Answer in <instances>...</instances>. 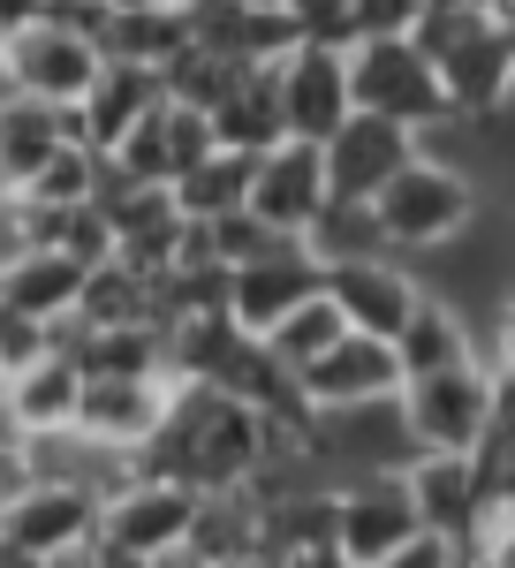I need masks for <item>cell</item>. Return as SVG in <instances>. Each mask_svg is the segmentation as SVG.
Masks as SVG:
<instances>
[{
  "label": "cell",
  "instance_id": "ffe728a7",
  "mask_svg": "<svg viewBox=\"0 0 515 568\" xmlns=\"http://www.w3.org/2000/svg\"><path fill=\"white\" fill-rule=\"evenodd\" d=\"M69 106H53V99H23V91H8L0 99V205L31 182L46 152H61L69 144Z\"/></svg>",
  "mask_w": 515,
  "mask_h": 568
},
{
  "label": "cell",
  "instance_id": "cb8c5ba5",
  "mask_svg": "<svg viewBox=\"0 0 515 568\" xmlns=\"http://www.w3.org/2000/svg\"><path fill=\"white\" fill-rule=\"evenodd\" d=\"M243 190H251V152H228V144H213L205 160H190V168L168 182V197H174V213H182V220L235 213Z\"/></svg>",
  "mask_w": 515,
  "mask_h": 568
},
{
  "label": "cell",
  "instance_id": "44dd1931",
  "mask_svg": "<svg viewBox=\"0 0 515 568\" xmlns=\"http://www.w3.org/2000/svg\"><path fill=\"white\" fill-rule=\"evenodd\" d=\"M190 45V23H182V0H160V8H122L107 16L99 8V61H137L160 77V61H174Z\"/></svg>",
  "mask_w": 515,
  "mask_h": 568
},
{
  "label": "cell",
  "instance_id": "d6986e66",
  "mask_svg": "<svg viewBox=\"0 0 515 568\" xmlns=\"http://www.w3.org/2000/svg\"><path fill=\"white\" fill-rule=\"evenodd\" d=\"M152 99H160V77H152V69H137V61H99V77L84 84V99L69 106V130H77V144H91V152H114V136H122Z\"/></svg>",
  "mask_w": 515,
  "mask_h": 568
},
{
  "label": "cell",
  "instance_id": "9a60e30c",
  "mask_svg": "<svg viewBox=\"0 0 515 568\" xmlns=\"http://www.w3.org/2000/svg\"><path fill=\"white\" fill-rule=\"evenodd\" d=\"M402 493H410V508H417V524L440 530V538H455V546H471L477 524H485V493H477V470L471 455H410L402 463Z\"/></svg>",
  "mask_w": 515,
  "mask_h": 568
},
{
  "label": "cell",
  "instance_id": "52a82bcc",
  "mask_svg": "<svg viewBox=\"0 0 515 568\" xmlns=\"http://www.w3.org/2000/svg\"><path fill=\"white\" fill-rule=\"evenodd\" d=\"M402 387V364H394V342L380 334H334L326 349L296 372V394L311 402V417H334V409H364V402H386Z\"/></svg>",
  "mask_w": 515,
  "mask_h": 568
},
{
  "label": "cell",
  "instance_id": "3957f363",
  "mask_svg": "<svg viewBox=\"0 0 515 568\" xmlns=\"http://www.w3.org/2000/svg\"><path fill=\"white\" fill-rule=\"evenodd\" d=\"M342 69H349V106H364V114H386V122H402V130H417V136L440 130V122H455V106H447V91H440L432 61L417 53L410 31L349 39Z\"/></svg>",
  "mask_w": 515,
  "mask_h": 568
},
{
  "label": "cell",
  "instance_id": "836d02e7",
  "mask_svg": "<svg viewBox=\"0 0 515 568\" xmlns=\"http://www.w3.org/2000/svg\"><path fill=\"white\" fill-rule=\"evenodd\" d=\"M0 568H53V561H46V554H23V546H8V538H0Z\"/></svg>",
  "mask_w": 515,
  "mask_h": 568
},
{
  "label": "cell",
  "instance_id": "4316f807",
  "mask_svg": "<svg viewBox=\"0 0 515 568\" xmlns=\"http://www.w3.org/2000/svg\"><path fill=\"white\" fill-rule=\"evenodd\" d=\"M334 334H342V311L326 304V288H319V296H303L296 311H281V318H273V326H265L258 342H265V356H273V364L303 372V364H311V356L326 349Z\"/></svg>",
  "mask_w": 515,
  "mask_h": 568
},
{
  "label": "cell",
  "instance_id": "d590c367",
  "mask_svg": "<svg viewBox=\"0 0 515 568\" xmlns=\"http://www.w3.org/2000/svg\"><path fill=\"white\" fill-rule=\"evenodd\" d=\"M107 16H122V8H160V0H99Z\"/></svg>",
  "mask_w": 515,
  "mask_h": 568
},
{
  "label": "cell",
  "instance_id": "277c9868",
  "mask_svg": "<svg viewBox=\"0 0 515 568\" xmlns=\"http://www.w3.org/2000/svg\"><path fill=\"white\" fill-rule=\"evenodd\" d=\"M508 387V364L485 372V364H447V372H417L394 387V425L410 447L425 455H471V439L485 433L493 402Z\"/></svg>",
  "mask_w": 515,
  "mask_h": 568
},
{
  "label": "cell",
  "instance_id": "30bf717a",
  "mask_svg": "<svg viewBox=\"0 0 515 568\" xmlns=\"http://www.w3.org/2000/svg\"><path fill=\"white\" fill-rule=\"evenodd\" d=\"M273 99H281V130L319 144L349 114V69H342V45H319V39H296L273 69Z\"/></svg>",
  "mask_w": 515,
  "mask_h": 568
},
{
  "label": "cell",
  "instance_id": "d6a6232c",
  "mask_svg": "<svg viewBox=\"0 0 515 568\" xmlns=\"http://www.w3.org/2000/svg\"><path fill=\"white\" fill-rule=\"evenodd\" d=\"M46 0H0V31H16V23H31Z\"/></svg>",
  "mask_w": 515,
  "mask_h": 568
},
{
  "label": "cell",
  "instance_id": "484cf974",
  "mask_svg": "<svg viewBox=\"0 0 515 568\" xmlns=\"http://www.w3.org/2000/svg\"><path fill=\"white\" fill-rule=\"evenodd\" d=\"M243 77H251V69L228 61V53H213V45H182L174 61H160V99H182V106H205V114H213Z\"/></svg>",
  "mask_w": 515,
  "mask_h": 568
},
{
  "label": "cell",
  "instance_id": "4dcf8cb0",
  "mask_svg": "<svg viewBox=\"0 0 515 568\" xmlns=\"http://www.w3.org/2000/svg\"><path fill=\"white\" fill-rule=\"evenodd\" d=\"M455 554H463L455 538H440V530L417 524V530H410V538H402V546H394L380 568H455Z\"/></svg>",
  "mask_w": 515,
  "mask_h": 568
},
{
  "label": "cell",
  "instance_id": "5b68a950",
  "mask_svg": "<svg viewBox=\"0 0 515 568\" xmlns=\"http://www.w3.org/2000/svg\"><path fill=\"white\" fill-rule=\"evenodd\" d=\"M0 77L23 91V99H53V106H77L84 84L99 77V39L77 23H53L31 16L16 31H0Z\"/></svg>",
  "mask_w": 515,
  "mask_h": 568
},
{
  "label": "cell",
  "instance_id": "8992f818",
  "mask_svg": "<svg viewBox=\"0 0 515 568\" xmlns=\"http://www.w3.org/2000/svg\"><path fill=\"white\" fill-rule=\"evenodd\" d=\"M99 524V493L77 478H31V485H8L0 493V538L23 546V554H77Z\"/></svg>",
  "mask_w": 515,
  "mask_h": 568
},
{
  "label": "cell",
  "instance_id": "f1b7e54d",
  "mask_svg": "<svg viewBox=\"0 0 515 568\" xmlns=\"http://www.w3.org/2000/svg\"><path fill=\"white\" fill-rule=\"evenodd\" d=\"M53 349V326L31 318V311H8L0 304V372H16V364H31V356Z\"/></svg>",
  "mask_w": 515,
  "mask_h": 568
},
{
  "label": "cell",
  "instance_id": "8fae6325",
  "mask_svg": "<svg viewBox=\"0 0 515 568\" xmlns=\"http://www.w3.org/2000/svg\"><path fill=\"white\" fill-rule=\"evenodd\" d=\"M190 516H198V493L174 478H137L114 485V493H99V538H122V546H137V554H182V538H190Z\"/></svg>",
  "mask_w": 515,
  "mask_h": 568
},
{
  "label": "cell",
  "instance_id": "4fadbf2b",
  "mask_svg": "<svg viewBox=\"0 0 515 568\" xmlns=\"http://www.w3.org/2000/svg\"><path fill=\"white\" fill-rule=\"evenodd\" d=\"M319 273H326V265L303 251V235H281L273 251L228 265V318H235L243 334H265L281 311H296L303 296H319Z\"/></svg>",
  "mask_w": 515,
  "mask_h": 568
},
{
  "label": "cell",
  "instance_id": "7402d4cb",
  "mask_svg": "<svg viewBox=\"0 0 515 568\" xmlns=\"http://www.w3.org/2000/svg\"><path fill=\"white\" fill-rule=\"evenodd\" d=\"M394 364H402V379H417V372H447V364H477V342H471V326H463L447 304L417 296V311H410L402 334H394Z\"/></svg>",
  "mask_w": 515,
  "mask_h": 568
},
{
  "label": "cell",
  "instance_id": "2e32d148",
  "mask_svg": "<svg viewBox=\"0 0 515 568\" xmlns=\"http://www.w3.org/2000/svg\"><path fill=\"white\" fill-rule=\"evenodd\" d=\"M77 387H84V372L69 364V349H46L31 364H16V372H0V409L16 417L23 439H53L77 417Z\"/></svg>",
  "mask_w": 515,
  "mask_h": 568
},
{
  "label": "cell",
  "instance_id": "603a6c76",
  "mask_svg": "<svg viewBox=\"0 0 515 568\" xmlns=\"http://www.w3.org/2000/svg\"><path fill=\"white\" fill-rule=\"evenodd\" d=\"M99 168H107V152H91V144H61V152H46L31 182L8 197V205H23V213H69V205H91L99 197Z\"/></svg>",
  "mask_w": 515,
  "mask_h": 568
},
{
  "label": "cell",
  "instance_id": "1f68e13d",
  "mask_svg": "<svg viewBox=\"0 0 515 568\" xmlns=\"http://www.w3.org/2000/svg\"><path fill=\"white\" fill-rule=\"evenodd\" d=\"M84 568H160V561L137 554V546H122V538H99V530H91L84 538Z\"/></svg>",
  "mask_w": 515,
  "mask_h": 568
},
{
  "label": "cell",
  "instance_id": "e575fe53",
  "mask_svg": "<svg viewBox=\"0 0 515 568\" xmlns=\"http://www.w3.org/2000/svg\"><path fill=\"white\" fill-rule=\"evenodd\" d=\"M455 568H508V554H485V546H463V554H455Z\"/></svg>",
  "mask_w": 515,
  "mask_h": 568
},
{
  "label": "cell",
  "instance_id": "83f0119b",
  "mask_svg": "<svg viewBox=\"0 0 515 568\" xmlns=\"http://www.w3.org/2000/svg\"><path fill=\"white\" fill-rule=\"evenodd\" d=\"M273 243H281V235H273L265 220H251L243 205L205 220V251H213V265H243V258H258V251H273Z\"/></svg>",
  "mask_w": 515,
  "mask_h": 568
},
{
  "label": "cell",
  "instance_id": "ba28073f",
  "mask_svg": "<svg viewBox=\"0 0 515 568\" xmlns=\"http://www.w3.org/2000/svg\"><path fill=\"white\" fill-rule=\"evenodd\" d=\"M243 213L265 220L273 235H303L311 220L326 213V160H319V144L281 136V144L251 152V190H243Z\"/></svg>",
  "mask_w": 515,
  "mask_h": 568
},
{
  "label": "cell",
  "instance_id": "6da1fadb",
  "mask_svg": "<svg viewBox=\"0 0 515 568\" xmlns=\"http://www.w3.org/2000/svg\"><path fill=\"white\" fill-rule=\"evenodd\" d=\"M417 53L447 91L455 122L477 130H508V91H515V23L508 8H477V0H425V16L410 23Z\"/></svg>",
  "mask_w": 515,
  "mask_h": 568
},
{
  "label": "cell",
  "instance_id": "5bb4252c",
  "mask_svg": "<svg viewBox=\"0 0 515 568\" xmlns=\"http://www.w3.org/2000/svg\"><path fill=\"white\" fill-rule=\"evenodd\" d=\"M410 530H417V508L402 493V470L394 478H364L356 493H334V554L349 568H380Z\"/></svg>",
  "mask_w": 515,
  "mask_h": 568
},
{
  "label": "cell",
  "instance_id": "e0dca14e",
  "mask_svg": "<svg viewBox=\"0 0 515 568\" xmlns=\"http://www.w3.org/2000/svg\"><path fill=\"white\" fill-rule=\"evenodd\" d=\"M160 409H168V379H84L69 433H84L91 447H144Z\"/></svg>",
  "mask_w": 515,
  "mask_h": 568
},
{
  "label": "cell",
  "instance_id": "9c48e42d",
  "mask_svg": "<svg viewBox=\"0 0 515 568\" xmlns=\"http://www.w3.org/2000/svg\"><path fill=\"white\" fill-rule=\"evenodd\" d=\"M319 288H326V304L342 311L349 334H380V342H394L402 334V318L417 311V273L394 258V251H372V258H334L326 273H319Z\"/></svg>",
  "mask_w": 515,
  "mask_h": 568
},
{
  "label": "cell",
  "instance_id": "ac0fdd59",
  "mask_svg": "<svg viewBox=\"0 0 515 568\" xmlns=\"http://www.w3.org/2000/svg\"><path fill=\"white\" fill-rule=\"evenodd\" d=\"M77 288H84V265L53 243H8L0 251V304L31 311V318H69L77 311Z\"/></svg>",
  "mask_w": 515,
  "mask_h": 568
},
{
  "label": "cell",
  "instance_id": "f546056e",
  "mask_svg": "<svg viewBox=\"0 0 515 568\" xmlns=\"http://www.w3.org/2000/svg\"><path fill=\"white\" fill-rule=\"evenodd\" d=\"M425 16V0H349V39H386V31H410Z\"/></svg>",
  "mask_w": 515,
  "mask_h": 568
},
{
  "label": "cell",
  "instance_id": "8d00e7d4",
  "mask_svg": "<svg viewBox=\"0 0 515 568\" xmlns=\"http://www.w3.org/2000/svg\"><path fill=\"white\" fill-rule=\"evenodd\" d=\"M243 8H289V0H243Z\"/></svg>",
  "mask_w": 515,
  "mask_h": 568
},
{
  "label": "cell",
  "instance_id": "d4e9b609",
  "mask_svg": "<svg viewBox=\"0 0 515 568\" xmlns=\"http://www.w3.org/2000/svg\"><path fill=\"white\" fill-rule=\"evenodd\" d=\"M205 122H213V144H228V152H265V144L289 136L281 130V99H273V77H265V69H251Z\"/></svg>",
  "mask_w": 515,
  "mask_h": 568
},
{
  "label": "cell",
  "instance_id": "7a4b0ae2",
  "mask_svg": "<svg viewBox=\"0 0 515 568\" xmlns=\"http://www.w3.org/2000/svg\"><path fill=\"white\" fill-rule=\"evenodd\" d=\"M364 205H372V220H380L386 251H440V243H455V235L477 220V190H471L463 168L417 152V160H402Z\"/></svg>",
  "mask_w": 515,
  "mask_h": 568
},
{
  "label": "cell",
  "instance_id": "7c38bea8",
  "mask_svg": "<svg viewBox=\"0 0 515 568\" xmlns=\"http://www.w3.org/2000/svg\"><path fill=\"white\" fill-rule=\"evenodd\" d=\"M319 160H326V197H372L402 160H417V130L349 106L342 122L319 136Z\"/></svg>",
  "mask_w": 515,
  "mask_h": 568
}]
</instances>
